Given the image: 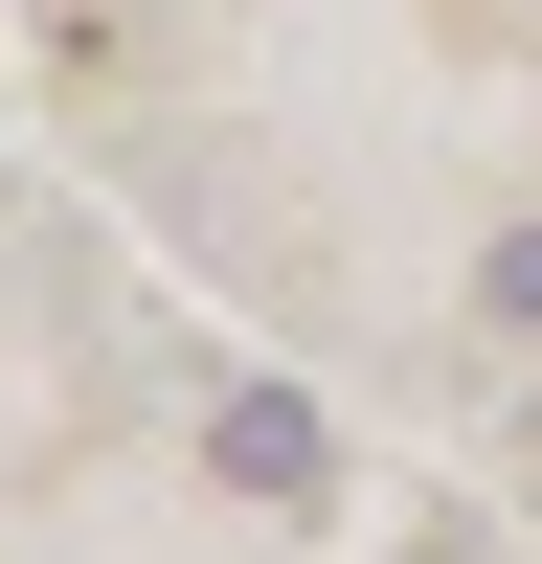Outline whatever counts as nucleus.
Segmentation results:
<instances>
[{
    "label": "nucleus",
    "instance_id": "nucleus-1",
    "mask_svg": "<svg viewBox=\"0 0 542 564\" xmlns=\"http://www.w3.org/2000/svg\"><path fill=\"white\" fill-rule=\"evenodd\" d=\"M204 475H226V497H316V475H339V430H316L294 384H226V406H204Z\"/></svg>",
    "mask_w": 542,
    "mask_h": 564
},
{
    "label": "nucleus",
    "instance_id": "nucleus-2",
    "mask_svg": "<svg viewBox=\"0 0 542 564\" xmlns=\"http://www.w3.org/2000/svg\"><path fill=\"white\" fill-rule=\"evenodd\" d=\"M475 316H497V339H542V226H497V249H475Z\"/></svg>",
    "mask_w": 542,
    "mask_h": 564
}]
</instances>
